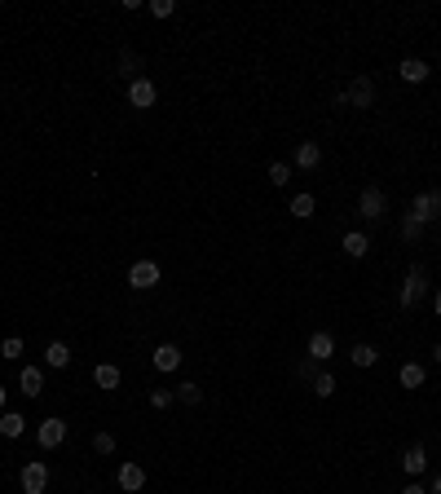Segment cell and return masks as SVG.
<instances>
[{
	"label": "cell",
	"instance_id": "cell-1",
	"mask_svg": "<svg viewBox=\"0 0 441 494\" xmlns=\"http://www.w3.org/2000/svg\"><path fill=\"white\" fill-rule=\"evenodd\" d=\"M433 291V278H428V265H411V274H406V283H402V291H397V305L411 314V309L423 300V296Z\"/></svg>",
	"mask_w": 441,
	"mask_h": 494
},
{
	"label": "cell",
	"instance_id": "cell-2",
	"mask_svg": "<svg viewBox=\"0 0 441 494\" xmlns=\"http://www.w3.org/2000/svg\"><path fill=\"white\" fill-rule=\"evenodd\" d=\"M18 486H23V494H44V486H49V464L44 459H27L23 472H18Z\"/></svg>",
	"mask_w": 441,
	"mask_h": 494
},
{
	"label": "cell",
	"instance_id": "cell-3",
	"mask_svg": "<svg viewBox=\"0 0 441 494\" xmlns=\"http://www.w3.org/2000/svg\"><path fill=\"white\" fill-rule=\"evenodd\" d=\"M384 208H388V199H384L380 186H366L362 194H357V212H362V221H384Z\"/></svg>",
	"mask_w": 441,
	"mask_h": 494
},
{
	"label": "cell",
	"instance_id": "cell-4",
	"mask_svg": "<svg viewBox=\"0 0 441 494\" xmlns=\"http://www.w3.org/2000/svg\"><path fill=\"white\" fill-rule=\"evenodd\" d=\"M411 217H415L419 225H433V221L441 217V190H433V194H415Z\"/></svg>",
	"mask_w": 441,
	"mask_h": 494
},
{
	"label": "cell",
	"instance_id": "cell-5",
	"mask_svg": "<svg viewBox=\"0 0 441 494\" xmlns=\"http://www.w3.org/2000/svg\"><path fill=\"white\" fill-rule=\"evenodd\" d=\"M36 441H40V450H58L67 441V419H44L36 428Z\"/></svg>",
	"mask_w": 441,
	"mask_h": 494
},
{
	"label": "cell",
	"instance_id": "cell-6",
	"mask_svg": "<svg viewBox=\"0 0 441 494\" xmlns=\"http://www.w3.org/2000/svg\"><path fill=\"white\" fill-rule=\"evenodd\" d=\"M155 84H151V75H137L133 84H128V106H137V110H151L155 106Z\"/></svg>",
	"mask_w": 441,
	"mask_h": 494
},
{
	"label": "cell",
	"instance_id": "cell-7",
	"mask_svg": "<svg viewBox=\"0 0 441 494\" xmlns=\"http://www.w3.org/2000/svg\"><path fill=\"white\" fill-rule=\"evenodd\" d=\"M155 283H159V265H155V260H137V265L128 270V287H133V291H151Z\"/></svg>",
	"mask_w": 441,
	"mask_h": 494
},
{
	"label": "cell",
	"instance_id": "cell-8",
	"mask_svg": "<svg viewBox=\"0 0 441 494\" xmlns=\"http://www.w3.org/2000/svg\"><path fill=\"white\" fill-rule=\"evenodd\" d=\"M115 486H120L124 494H137V490L146 486V468L128 459V464H120V468H115Z\"/></svg>",
	"mask_w": 441,
	"mask_h": 494
},
{
	"label": "cell",
	"instance_id": "cell-9",
	"mask_svg": "<svg viewBox=\"0 0 441 494\" xmlns=\"http://www.w3.org/2000/svg\"><path fill=\"white\" fill-rule=\"evenodd\" d=\"M345 97H349V106H357V110H366V106L375 102V84H371V80H366V75H357V80H353V84H349V93H345Z\"/></svg>",
	"mask_w": 441,
	"mask_h": 494
},
{
	"label": "cell",
	"instance_id": "cell-10",
	"mask_svg": "<svg viewBox=\"0 0 441 494\" xmlns=\"http://www.w3.org/2000/svg\"><path fill=\"white\" fill-rule=\"evenodd\" d=\"M305 357H314V362H331L335 357V340L326 336V331H314L309 336V353Z\"/></svg>",
	"mask_w": 441,
	"mask_h": 494
},
{
	"label": "cell",
	"instance_id": "cell-11",
	"mask_svg": "<svg viewBox=\"0 0 441 494\" xmlns=\"http://www.w3.org/2000/svg\"><path fill=\"white\" fill-rule=\"evenodd\" d=\"M151 362H155V371H163V375H168V371H177V367H181V349H177V344H159V349L151 353Z\"/></svg>",
	"mask_w": 441,
	"mask_h": 494
},
{
	"label": "cell",
	"instance_id": "cell-12",
	"mask_svg": "<svg viewBox=\"0 0 441 494\" xmlns=\"http://www.w3.org/2000/svg\"><path fill=\"white\" fill-rule=\"evenodd\" d=\"M397 75L406 80V84H423V80H428V62H423V58H406V62H397Z\"/></svg>",
	"mask_w": 441,
	"mask_h": 494
},
{
	"label": "cell",
	"instance_id": "cell-13",
	"mask_svg": "<svg viewBox=\"0 0 441 494\" xmlns=\"http://www.w3.org/2000/svg\"><path fill=\"white\" fill-rule=\"evenodd\" d=\"M18 388L27 393V398H40V393H44V371H40V367H23Z\"/></svg>",
	"mask_w": 441,
	"mask_h": 494
},
{
	"label": "cell",
	"instance_id": "cell-14",
	"mask_svg": "<svg viewBox=\"0 0 441 494\" xmlns=\"http://www.w3.org/2000/svg\"><path fill=\"white\" fill-rule=\"evenodd\" d=\"M375 357H380V349H375V344H362V340H357V344H353V349H349V362H353V367H357V371H366V367H375Z\"/></svg>",
	"mask_w": 441,
	"mask_h": 494
},
{
	"label": "cell",
	"instance_id": "cell-15",
	"mask_svg": "<svg viewBox=\"0 0 441 494\" xmlns=\"http://www.w3.org/2000/svg\"><path fill=\"white\" fill-rule=\"evenodd\" d=\"M322 163V146L318 141H300L296 146V168H318Z\"/></svg>",
	"mask_w": 441,
	"mask_h": 494
},
{
	"label": "cell",
	"instance_id": "cell-16",
	"mask_svg": "<svg viewBox=\"0 0 441 494\" xmlns=\"http://www.w3.org/2000/svg\"><path fill=\"white\" fill-rule=\"evenodd\" d=\"M27 433V419L18 410H0V437H23Z\"/></svg>",
	"mask_w": 441,
	"mask_h": 494
},
{
	"label": "cell",
	"instance_id": "cell-17",
	"mask_svg": "<svg viewBox=\"0 0 441 494\" xmlns=\"http://www.w3.org/2000/svg\"><path fill=\"white\" fill-rule=\"evenodd\" d=\"M340 247H345V256H353V260H362V256L371 252V239L362 234V229H353V234H345V243H340Z\"/></svg>",
	"mask_w": 441,
	"mask_h": 494
},
{
	"label": "cell",
	"instance_id": "cell-18",
	"mask_svg": "<svg viewBox=\"0 0 441 494\" xmlns=\"http://www.w3.org/2000/svg\"><path fill=\"white\" fill-rule=\"evenodd\" d=\"M44 367H53V371L71 367V349H67V344H62V340H53V344H49V349H44Z\"/></svg>",
	"mask_w": 441,
	"mask_h": 494
},
{
	"label": "cell",
	"instance_id": "cell-19",
	"mask_svg": "<svg viewBox=\"0 0 441 494\" xmlns=\"http://www.w3.org/2000/svg\"><path fill=\"white\" fill-rule=\"evenodd\" d=\"M402 468L411 472V476H419L423 468H428V450H423V446H411V450L402 455Z\"/></svg>",
	"mask_w": 441,
	"mask_h": 494
},
{
	"label": "cell",
	"instance_id": "cell-20",
	"mask_svg": "<svg viewBox=\"0 0 441 494\" xmlns=\"http://www.w3.org/2000/svg\"><path fill=\"white\" fill-rule=\"evenodd\" d=\"M397 380H402V388H419L423 380H428V371H423L419 362H406V367L397 371Z\"/></svg>",
	"mask_w": 441,
	"mask_h": 494
},
{
	"label": "cell",
	"instance_id": "cell-21",
	"mask_svg": "<svg viewBox=\"0 0 441 494\" xmlns=\"http://www.w3.org/2000/svg\"><path fill=\"white\" fill-rule=\"evenodd\" d=\"M93 384H97V388H120V367H110V362H102V367L93 371Z\"/></svg>",
	"mask_w": 441,
	"mask_h": 494
},
{
	"label": "cell",
	"instance_id": "cell-22",
	"mask_svg": "<svg viewBox=\"0 0 441 494\" xmlns=\"http://www.w3.org/2000/svg\"><path fill=\"white\" fill-rule=\"evenodd\" d=\"M314 208H318L314 194H296V199H291V217H296V221H309V217H314Z\"/></svg>",
	"mask_w": 441,
	"mask_h": 494
},
{
	"label": "cell",
	"instance_id": "cell-23",
	"mask_svg": "<svg viewBox=\"0 0 441 494\" xmlns=\"http://www.w3.org/2000/svg\"><path fill=\"white\" fill-rule=\"evenodd\" d=\"M172 393H177V402H186V406H199V402H203V388H199V384H190V380H186V384H177Z\"/></svg>",
	"mask_w": 441,
	"mask_h": 494
},
{
	"label": "cell",
	"instance_id": "cell-24",
	"mask_svg": "<svg viewBox=\"0 0 441 494\" xmlns=\"http://www.w3.org/2000/svg\"><path fill=\"white\" fill-rule=\"evenodd\" d=\"M397 229H402V239H406V243H419V239H423V225L411 217V212H402V225H397Z\"/></svg>",
	"mask_w": 441,
	"mask_h": 494
},
{
	"label": "cell",
	"instance_id": "cell-25",
	"mask_svg": "<svg viewBox=\"0 0 441 494\" xmlns=\"http://www.w3.org/2000/svg\"><path fill=\"white\" fill-rule=\"evenodd\" d=\"M318 367H322V362H314V357H300V362H296V380H305V384H314V380H318V375H322Z\"/></svg>",
	"mask_w": 441,
	"mask_h": 494
},
{
	"label": "cell",
	"instance_id": "cell-26",
	"mask_svg": "<svg viewBox=\"0 0 441 494\" xmlns=\"http://www.w3.org/2000/svg\"><path fill=\"white\" fill-rule=\"evenodd\" d=\"M120 71L137 80V71H141V53H133V49H120Z\"/></svg>",
	"mask_w": 441,
	"mask_h": 494
},
{
	"label": "cell",
	"instance_id": "cell-27",
	"mask_svg": "<svg viewBox=\"0 0 441 494\" xmlns=\"http://www.w3.org/2000/svg\"><path fill=\"white\" fill-rule=\"evenodd\" d=\"M0 357L18 362V357H23V336H5V340H0Z\"/></svg>",
	"mask_w": 441,
	"mask_h": 494
},
{
	"label": "cell",
	"instance_id": "cell-28",
	"mask_svg": "<svg viewBox=\"0 0 441 494\" xmlns=\"http://www.w3.org/2000/svg\"><path fill=\"white\" fill-rule=\"evenodd\" d=\"M172 402H177L172 388H151V406H155V410H168Z\"/></svg>",
	"mask_w": 441,
	"mask_h": 494
},
{
	"label": "cell",
	"instance_id": "cell-29",
	"mask_svg": "<svg viewBox=\"0 0 441 494\" xmlns=\"http://www.w3.org/2000/svg\"><path fill=\"white\" fill-rule=\"evenodd\" d=\"M314 393H318V398H331V393H335V375H331V371H322L318 380H314Z\"/></svg>",
	"mask_w": 441,
	"mask_h": 494
},
{
	"label": "cell",
	"instance_id": "cell-30",
	"mask_svg": "<svg viewBox=\"0 0 441 494\" xmlns=\"http://www.w3.org/2000/svg\"><path fill=\"white\" fill-rule=\"evenodd\" d=\"M93 450L97 455H115V437H110V433H93Z\"/></svg>",
	"mask_w": 441,
	"mask_h": 494
},
{
	"label": "cell",
	"instance_id": "cell-31",
	"mask_svg": "<svg viewBox=\"0 0 441 494\" xmlns=\"http://www.w3.org/2000/svg\"><path fill=\"white\" fill-rule=\"evenodd\" d=\"M269 181H274V186H287V181H291V168H287V163H269Z\"/></svg>",
	"mask_w": 441,
	"mask_h": 494
},
{
	"label": "cell",
	"instance_id": "cell-32",
	"mask_svg": "<svg viewBox=\"0 0 441 494\" xmlns=\"http://www.w3.org/2000/svg\"><path fill=\"white\" fill-rule=\"evenodd\" d=\"M172 0H151V13H155V18H172Z\"/></svg>",
	"mask_w": 441,
	"mask_h": 494
},
{
	"label": "cell",
	"instance_id": "cell-33",
	"mask_svg": "<svg viewBox=\"0 0 441 494\" xmlns=\"http://www.w3.org/2000/svg\"><path fill=\"white\" fill-rule=\"evenodd\" d=\"M402 494H428V490H423V486H419V481H411V486H406V490H402Z\"/></svg>",
	"mask_w": 441,
	"mask_h": 494
},
{
	"label": "cell",
	"instance_id": "cell-34",
	"mask_svg": "<svg viewBox=\"0 0 441 494\" xmlns=\"http://www.w3.org/2000/svg\"><path fill=\"white\" fill-rule=\"evenodd\" d=\"M433 314H437V318H441V291H437V296H433Z\"/></svg>",
	"mask_w": 441,
	"mask_h": 494
},
{
	"label": "cell",
	"instance_id": "cell-35",
	"mask_svg": "<svg viewBox=\"0 0 441 494\" xmlns=\"http://www.w3.org/2000/svg\"><path fill=\"white\" fill-rule=\"evenodd\" d=\"M5 402H9V388H5V384H0V410H5Z\"/></svg>",
	"mask_w": 441,
	"mask_h": 494
},
{
	"label": "cell",
	"instance_id": "cell-36",
	"mask_svg": "<svg viewBox=\"0 0 441 494\" xmlns=\"http://www.w3.org/2000/svg\"><path fill=\"white\" fill-rule=\"evenodd\" d=\"M433 362H437V367H441V344H433Z\"/></svg>",
	"mask_w": 441,
	"mask_h": 494
},
{
	"label": "cell",
	"instance_id": "cell-37",
	"mask_svg": "<svg viewBox=\"0 0 441 494\" xmlns=\"http://www.w3.org/2000/svg\"><path fill=\"white\" fill-rule=\"evenodd\" d=\"M433 494H441V476H437V481H433Z\"/></svg>",
	"mask_w": 441,
	"mask_h": 494
},
{
	"label": "cell",
	"instance_id": "cell-38",
	"mask_svg": "<svg viewBox=\"0 0 441 494\" xmlns=\"http://www.w3.org/2000/svg\"><path fill=\"white\" fill-rule=\"evenodd\" d=\"M0 97H5V93H0Z\"/></svg>",
	"mask_w": 441,
	"mask_h": 494
}]
</instances>
